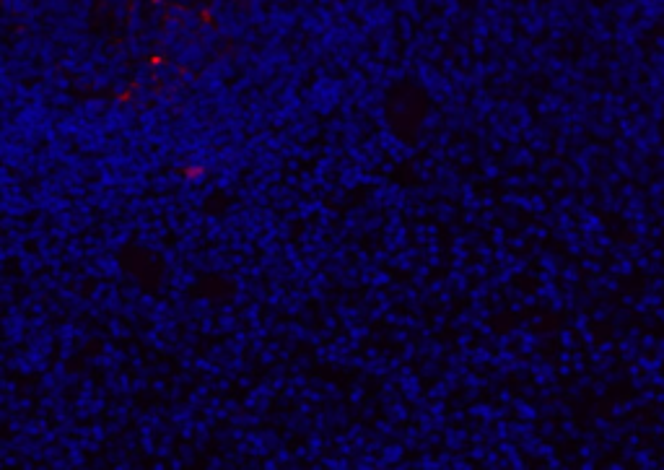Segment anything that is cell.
<instances>
[{"mask_svg":"<svg viewBox=\"0 0 664 470\" xmlns=\"http://www.w3.org/2000/svg\"><path fill=\"white\" fill-rule=\"evenodd\" d=\"M661 421H664V413H661Z\"/></svg>","mask_w":664,"mask_h":470,"instance_id":"1","label":"cell"}]
</instances>
